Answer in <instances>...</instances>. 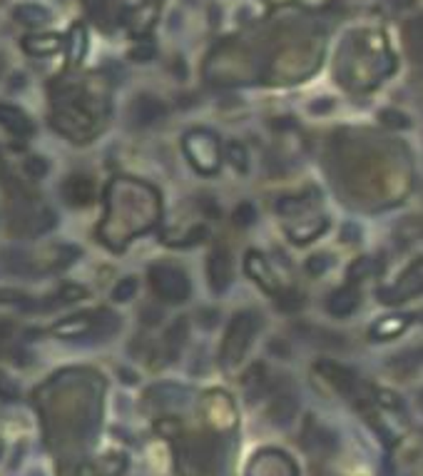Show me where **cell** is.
Segmentation results:
<instances>
[{
	"label": "cell",
	"mask_w": 423,
	"mask_h": 476,
	"mask_svg": "<svg viewBox=\"0 0 423 476\" xmlns=\"http://www.w3.org/2000/svg\"><path fill=\"white\" fill-rule=\"evenodd\" d=\"M257 329H259V322H257V314L254 312H237L229 319L222 347H219V362H222V367L229 369V367L242 362V357L247 355Z\"/></svg>",
	"instance_id": "6da1fadb"
},
{
	"label": "cell",
	"mask_w": 423,
	"mask_h": 476,
	"mask_svg": "<svg viewBox=\"0 0 423 476\" xmlns=\"http://www.w3.org/2000/svg\"><path fill=\"white\" fill-rule=\"evenodd\" d=\"M120 327L117 317L107 309L97 312H82L75 317L60 319L53 327V334L60 339H85V337H107Z\"/></svg>",
	"instance_id": "7a4b0ae2"
},
{
	"label": "cell",
	"mask_w": 423,
	"mask_h": 476,
	"mask_svg": "<svg viewBox=\"0 0 423 476\" xmlns=\"http://www.w3.org/2000/svg\"><path fill=\"white\" fill-rule=\"evenodd\" d=\"M185 155L192 162V167L202 175H214L222 162V150H219L217 135H212L209 130H190L185 135Z\"/></svg>",
	"instance_id": "3957f363"
},
{
	"label": "cell",
	"mask_w": 423,
	"mask_h": 476,
	"mask_svg": "<svg viewBox=\"0 0 423 476\" xmlns=\"http://www.w3.org/2000/svg\"><path fill=\"white\" fill-rule=\"evenodd\" d=\"M149 287L157 294V299L167 302V304H180L187 302L192 292V285L187 275L175 265H154L149 267Z\"/></svg>",
	"instance_id": "277c9868"
},
{
	"label": "cell",
	"mask_w": 423,
	"mask_h": 476,
	"mask_svg": "<svg viewBox=\"0 0 423 476\" xmlns=\"http://www.w3.org/2000/svg\"><path fill=\"white\" fill-rule=\"evenodd\" d=\"M421 290H423V259H416L401 275V282H396L393 287L379 290V302H384V304H398V302L418 294Z\"/></svg>",
	"instance_id": "5b68a950"
},
{
	"label": "cell",
	"mask_w": 423,
	"mask_h": 476,
	"mask_svg": "<svg viewBox=\"0 0 423 476\" xmlns=\"http://www.w3.org/2000/svg\"><path fill=\"white\" fill-rule=\"evenodd\" d=\"M234 277V265H232V254H229L227 247H214L207 257V280H209L212 292L222 294L229 285H232Z\"/></svg>",
	"instance_id": "8992f818"
},
{
	"label": "cell",
	"mask_w": 423,
	"mask_h": 476,
	"mask_svg": "<svg viewBox=\"0 0 423 476\" xmlns=\"http://www.w3.org/2000/svg\"><path fill=\"white\" fill-rule=\"evenodd\" d=\"M359 302H361V294L354 285L338 287V290H333L331 294L326 297V312L338 319L351 317V314L359 309Z\"/></svg>",
	"instance_id": "52a82bcc"
},
{
	"label": "cell",
	"mask_w": 423,
	"mask_h": 476,
	"mask_svg": "<svg viewBox=\"0 0 423 476\" xmlns=\"http://www.w3.org/2000/svg\"><path fill=\"white\" fill-rule=\"evenodd\" d=\"M167 115V107H164L162 100H157L154 95H137L130 107V117L135 120V125L140 127H149L154 122H159Z\"/></svg>",
	"instance_id": "ba28073f"
},
{
	"label": "cell",
	"mask_w": 423,
	"mask_h": 476,
	"mask_svg": "<svg viewBox=\"0 0 423 476\" xmlns=\"http://www.w3.org/2000/svg\"><path fill=\"white\" fill-rule=\"evenodd\" d=\"M317 371L329 381V384L336 386L341 394H354L356 374L349 369V367H341V364H336V362L321 359V362H317Z\"/></svg>",
	"instance_id": "9c48e42d"
},
{
	"label": "cell",
	"mask_w": 423,
	"mask_h": 476,
	"mask_svg": "<svg viewBox=\"0 0 423 476\" xmlns=\"http://www.w3.org/2000/svg\"><path fill=\"white\" fill-rule=\"evenodd\" d=\"M244 270H247V275L252 277L257 285L262 287L264 292H269V294H276L279 292V285H276V277L274 272H271L269 262H266L264 257H262L259 252H249L247 259H244Z\"/></svg>",
	"instance_id": "30bf717a"
},
{
	"label": "cell",
	"mask_w": 423,
	"mask_h": 476,
	"mask_svg": "<svg viewBox=\"0 0 423 476\" xmlns=\"http://www.w3.org/2000/svg\"><path fill=\"white\" fill-rule=\"evenodd\" d=\"M0 127H6L16 138H30L35 133V125L27 117V112H23L16 105H8V102H0Z\"/></svg>",
	"instance_id": "8fae6325"
},
{
	"label": "cell",
	"mask_w": 423,
	"mask_h": 476,
	"mask_svg": "<svg viewBox=\"0 0 423 476\" xmlns=\"http://www.w3.org/2000/svg\"><path fill=\"white\" fill-rule=\"evenodd\" d=\"M63 197L65 202L73 207L90 205L92 197H95V182L87 175H70L68 180L63 182Z\"/></svg>",
	"instance_id": "7c38bea8"
},
{
	"label": "cell",
	"mask_w": 423,
	"mask_h": 476,
	"mask_svg": "<svg viewBox=\"0 0 423 476\" xmlns=\"http://www.w3.org/2000/svg\"><path fill=\"white\" fill-rule=\"evenodd\" d=\"M413 322L411 314H391V317H384L369 329L371 342H388V339H396L398 334H403L408 329V324Z\"/></svg>",
	"instance_id": "4fadbf2b"
},
{
	"label": "cell",
	"mask_w": 423,
	"mask_h": 476,
	"mask_svg": "<svg viewBox=\"0 0 423 476\" xmlns=\"http://www.w3.org/2000/svg\"><path fill=\"white\" fill-rule=\"evenodd\" d=\"M63 48V40L55 32H35V35L23 37V50L32 58H48Z\"/></svg>",
	"instance_id": "5bb4252c"
},
{
	"label": "cell",
	"mask_w": 423,
	"mask_h": 476,
	"mask_svg": "<svg viewBox=\"0 0 423 476\" xmlns=\"http://www.w3.org/2000/svg\"><path fill=\"white\" fill-rule=\"evenodd\" d=\"M13 20H18L25 28H42L50 23V13L37 3H20L13 8Z\"/></svg>",
	"instance_id": "9a60e30c"
},
{
	"label": "cell",
	"mask_w": 423,
	"mask_h": 476,
	"mask_svg": "<svg viewBox=\"0 0 423 476\" xmlns=\"http://www.w3.org/2000/svg\"><path fill=\"white\" fill-rule=\"evenodd\" d=\"M403 37L413 63H423V18H411L403 25Z\"/></svg>",
	"instance_id": "2e32d148"
},
{
	"label": "cell",
	"mask_w": 423,
	"mask_h": 476,
	"mask_svg": "<svg viewBox=\"0 0 423 476\" xmlns=\"http://www.w3.org/2000/svg\"><path fill=\"white\" fill-rule=\"evenodd\" d=\"M388 367L401 376H411L416 374V371H423V347L421 350H408L403 352V355L393 357V359L388 362Z\"/></svg>",
	"instance_id": "e0dca14e"
},
{
	"label": "cell",
	"mask_w": 423,
	"mask_h": 476,
	"mask_svg": "<svg viewBox=\"0 0 423 476\" xmlns=\"http://www.w3.org/2000/svg\"><path fill=\"white\" fill-rule=\"evenodd\" d=\"M87 297V290L80 285H65L55 292L53 297H48V302L42 304V309H53V307H63V304H73V302H80Z\"/></svg>",
	"instance_id": "ac0fdd59"
},
{
	"label": "cell",
	"mask_w": 423,
	"mask_h": 476,
	"mask_svg": "<svg viewBox=\"0 0 423 476\" xmlns=\"http://www.w3.org/2000/svg\"><path fill=\"white\" fill-rule=\"evenodd\" d=\"M187 319L180 317L172 327L167 329V337H164V347H167V355L175 359L177 355H180V350L185 347V339H187Z\"/></svg>",
	"instance_id": "d6986e66"
},
{
	"label": "cell",
	"mask_w": 423,
	"mask_h": 476,
	"mask_svg": "<svg viewBox=\"0 0 423 476\" xmlns=\"http://www.w3.org/2000/svg\"><path fill=\"white\" fill-rule=\"evenodd\" d=\"M85 48H87V32H85L82 25H75L70 30V40H68V58L73 65H78L85 55Z\"/></svg>",
	"instance_id": "ffe728a7"
},
{
	"label": "cell",
	"mask_w": 423,
	"mask_h": 476,
	"mask_svg": "<svg viewBox=\"0 0 423 476\" xmlns=\"http://www.w3.org/2000/svg\"><path fill=\"white\" fill-rule=\"evenodd\" d=\"M224 157H227V162L232 165L237 172H247L249 169V153L239 140L227 143V148H224Z\"/></svg>",
	"instance_id": "44dd1931"
},
{
	"label": "cell",
	"mask_w": 423,
	"mask_h": 476,
	"mask_svg": "<svg viewBox=\"0 0 423 476\" xmlns=\"http://www.w3.org/2000/svg\"><path fill=\"white\" fill-rule=\"evenodd\" d=\"M276 307L281 312H296V309L304 307V294H299L296 290H286L276 294Z\"/></svg>",
	"instance_id": "7402d4cb"
},
{
	"label": "cell",
	"mask_w": 423,
	"mask_h": 476,
	"mask_svg": "<svg viewBox=\"0 0 423 476\" xmlns=\"http://www.w3.org/2000/svg\"><path fill=\"white\" fill-rule=\"evenodd\" d=\"M25 175L27 177H32V180H42V177L48 175V169H50V165H48V160L45 157H40V155H30V157L25 160Z\"/></svg>",
	"instance_id": "603a6c76"
},
{
	"label": "cell",
	"mask_w": 423,
	"mask_h": 476,
	"mask_svg": "<svg viewBox=\"0 0 423 476\" xmlns=\"http://www.w3.org/2000/svg\"><path fill=\"white\" fill-rule=\"evenodd\" d=\"M135 292H137V280H135V277H125V280L117 282L115 290H112V299L130 302L135 297Z\"/></svg>",
	"instance_id": "cb8c5ba5"
},
{
	"label": "cell",
	"mask_w": 423,
	"mask_h": 476,
	"mask_svg": "<svg viewBox=\"0 0 423 476\" xmlns=\"http://www.w3.org/2000/svg\"><path fill=\"white\" fill-rule=\"evenodd\" d=\"M257 222V207L252 202H242V205L234 210V225L237 227H252Z\"/></svg>",
	"instance_id": "d4e9b609"
},
{
	"label": "cell",
	"mask_w": 423,
	"mask_h": 476,
	"mask_svg": "<svg viewBox=\"0 0 423 476\" xmlns=\"http://www.w3.org/2000/svg\"><path fill=\"white\" fill-rule=\"evenodd\" d=\"M379 120L386 127H391V130H406V127H411L408 115H403V112H398V110H384L379 115Z\"/></svg>",
	"instance_id": "484cf974"
},
{
	"label": "cell",
	"mask_w": 423,
	"mask_h": 476,
	"mask_svg": "<svg viewBox=\"0 0 423 476\" xmlns=\"http://www.w3.org/2000/svg\"><path fill=\"white\" fill-rule=\"evenodd\" d=\"M130 58L135 60V63H147V60L154 58V45L149 40H142L137 42L133 50H130Z\"/></svg>",
	"instance_id": "4316f807"
},
{
	"label": "cell",
	"mask_w": 423,
	"mask_h": 476,
	"mask_svg": "<svg viewBox=\"0 0 423 476\" xmlns=\"http://www.w3.org/2000/svg\"><path fill=\"white\" fill-rule=\"evenodd\" d=\"M369 272H371V259L369 257L356 259L354 265L349 267V280H351V285H354V282H359V280H364V277H369Z\"/></svg>",
	"instance_id": "83f0119b"
},
{
	"label": "cell",
	"mask_w": 423,
	"mask_h": 476,
	"mask_svg": "<svg viewBox=\"0 0 423 476\" xmlns=\"http://www.w3.org/2000/svg\"><path fill=\"white\" fill-rule=\"evenodd\" d=\"M329 267H331V257L329 254H314V257L307 259V270L312 275H324Z\"/></svg>",
	"instance_id": "f1b7e54d"
},
{
	"label": "cell",
	"mask_w": 423,
	"mask_h": 476,
	"mask_svg": "<svg viewBox=\"0 0 423 476\" xmlns=\"http://www.w3.org/2000/svg\"><path fill=\"white\" fill-rule=\"evenodd\" d=\"M0 397L6 399V402H13V399L18 397V389L13 386V381L8 379L3 371H0Z\"/></svg>",
	"instance_id": "f546056e"
},
{
	"label": "cell",
	"mask_w": 423,
	"mask_h": 476,
	"mask_svg": "<svg viewBox=\"0 0 423 476\" xmlns=\"http://www.w3.org/2000/svg\"><path fill=\"white\" fill-rule=\"evenodd\" d=\"M421 407H423V394H421Z\"/></svg>",
	"instance_id": "4dcf8cb0"
},
{
	"label": "cell",
	"mask_w": 423,
	"mask_h": 476,
	"mask_svg": "<svg viewBox=\"0 0 423 476\" xmlns=\"http://www.w3.org/2000/svg\"><path fill=\"white\" fill-rule=\"evenodd\" d=\"M421 319H423V312H421Z\"/></svg>",
	"instance_id": "1f68e13d"
}]
</instances>
